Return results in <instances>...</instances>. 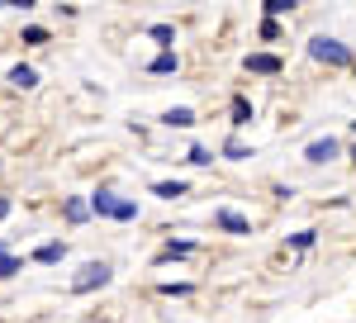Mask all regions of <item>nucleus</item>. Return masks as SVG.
<instances>
[{
  "instance_id": "9d476101",
  "label": "nucleus",
  "mask_w": 356,
  "mask_h": 323,
  "mask_svg": "<svg viewBox=\"0 0 356 323\" xmlns=\"http://www.w3.org/2000/svg\"><path fill=\"white\" fill-rule=\"evenodd\" d=\"M152 195H162V200H176V195H186V181H157Z\"/></svg>"
},
{
  "instance_id": "f03ea898",
  "label": "nucleus",
  "mask_w": 356,
  "mask_h": 323,
  "mask_svg": "<svg viewBox=\"0 0 356 323\" xmlns=\"http://www.w3.org/2000/svg\"><path fill=\"white\" fill-rule=\"evenodd\" d=\"M309 57H318V62H328V67H347V62H352L347 43H337V38H314V43H309Z\"/></svg>"
},
{
  "instance_id": "f3484780",
  "label": "nucleus",
  "mask_w": 356,
  "mask_h": 323,
  "mask_svg": "<svg viewBox=\"0 0 356 323\" xmlns=\"http://www.w3.org/2000/svg\"><path fill=\"white\" fill-rule=\"evenodd\" d=\"M186 252H191V242H166L162 247V257H186Z\"/></svg>"
},
{
  "instance_id": "4468645a",
  "label": "nucleus",
  "mask_w": 356,
  "mask_h": 323,
  "mask_svg": "<svg viewBox=\"0 0 356 323\" xmlns=\"http://www.w3.org/2000/svg\"><path fill=\"white\" fill-rule=\"evenodd\" d=\"M15 271H19V257H10V252L0 247V276H15Z\"/></svg>"
},
{
  "instance_id": "20e7f679",
  "label": "nucleus",
  "mask_w": 356,
  "mask_h": 323,
  "mask_svg": "<svg viewBox=\"0 0 356 323\" xmlns=\"http://www.w3.org/2000/svg\"><path fill=\"white\" fill-rule=\"evenodd\" d=\"M337 157V138H314V143H309V148H304V162H314V166H323V162H332Z\"/></svg>"
},
{
  "instance_id": "2eb2a0df",
  "label": "nucleus",
  "mask_w": 356,
  "mask_h": 323,
  "mask_svg": "<svg viewBox=\"0 0 356 323\" xmlns=\"http://www.w3.org/2000/svg\"><path fill=\"white\" fill-rule=\"evenodd\" d=\"M152 72H176V53H162L157 62H152Z\"/></svg>"
},
{
  "instance_id": "f257e3e1",
  "label": "nucleus",
  "mask_w": 356,
  "mask_h": 323,
  "mask_svg": "<svg viewBox=\"0 0 356 323\" xmlns=\"http://www.w3.org/2000/svg\"><path fill=\"white\" fill-rule=\"evenodd\" d=\"M90 210L105 214V219H138V205L134 200H119L114 190H95V195H90Z\"/></svg>"
},
{
  "instance_id": "6e6552de",
  "label": "nucleus",
  "mask_w": 356,
  "mask_h": 323,
  "mask_svg": "<svg viewBox=\"0 0 356 323\" xmlns=\"http://www.w3.org/2000/svg\"><path fill=\"white\" fill-rule=\"evenodd\" d=\"M33 262H43V267H53V262H62V242H43V247L33 252Z\"/></svg>"
},
{
  "instance_id": "0eeeda50",
  "label": "nucleus",
  "mask_w": 356,
  "mask_h": 323,
  "mask_svg": "<svg viewBox=\"0 0 356 323\" xmlns=\"http://www.w3.org/2000/svg\"><path fill=\"white\" fill-rule=\"evenodd\" d=\"M162 119H166V124H171V129H191V124H195V109H186V105H176V109H166Z\"/></svg>"
},
{
  "instance_id": "dca6fc26",
  "label": "nucleus",
  "mask_w": 356,
  "mask_h": 323,
  "mask_svg": "<svg viewBox=\"0 0 356 323\" xmlns=\"http://www.w3.org/2000/svg\"><path fill=\"white\" fill-rule=\"evenodd\" d=\"M223 152H228V157H252V152H247L238 138H228V143H223Z\"/></svg>"
},
{
  "instance_id": "a211bd4d",
  "label": "nucleus",
  "mask_w": 356,
  "mask_h": 323,
  "mask_svg": "<svg viewBox=\"0 0 356 323\" xmlns=\"http://www.w3.org/2000/svg\"><path fill=\"white\" fill-rule=\"evenodd\" d=\"M162 295H191V285H186V281H166Z\"/></svg>"
},
{
  "instance_id": "ddd939ff",
  "label": "nucleus",
  "mask_w": 356,
  "mask_h": 323,
  "mask_svg": "<svg viewBox=\"0 0 356 323\" xmlns=\"http://www.w3.org/2000/svg\"><path fill=\"white\" fill-rule=\"evenodd\" d=\"M280 15H290V0H266V19H280Z\"/></svg>"
},
{
  "instance_id": "423d86ee",
  "label": "nucleus",
  "mask_w": 356,
  "mask_h": 323,
  "mask_svg": "<svg viewBox=\"0 0 356 323\" xmlns=\"http://www.w3.org/2000/svg\"><path fill=\"white\" fill-rule=\"evenodd\" d=\"M214 223H219L223 233H252V223H247L238 210H219V214H214Z\"/></svg>"
},
{
  "instance_id": "1a4fd4ad",
  "label": "nucleus",
  "mask_w": 356,
  "mask_h": 323,
  "mask_svg": "<svg viewBox=\"0 0 356 323\" xmlns=\"http://www.w3.org/2000/svg\"><path fill=\"white\" fill-rule=\"evenodd\" d=\"M10 81H15V86H38V72H33V67H24V62H19V67H15V72H10Z\"/></svg>"
},
{
  "instance_id": "39448f33",
  "label": "nucleus",
  "mask_w": 356,
  "mask_h": 323,
  "mask_svg": "<svg viewBox=\"0 0 356 323\" xmlns=\"http://www.w3.org/2000/svg\"><path fill=\"white\" fill-rule=\"evenodd\" d=\"M247 72L275 77V72H280V57H275V53H247Z\"/></svg>"
},
{
  "instance_id": "aec40b11",
  "label": "nucleus",
  "mask_w": 356,
  "mask_h": 323,
  "mask_svg": "<svg viewBox=\"0 0 356 323\" xmlns=\"http://www.w3.org/2000/svg\"><path fill=\"white\" fill-rule=\"evenodd\" d=\"M352 157H356V148H352Z\"/></svg>"
},
{
  "instance_id": "f8f14e48",
  "label": "nucleus",
  "mask_w": 356,
  "mask_h": 323,
  "mask_svg": "<svg viewBox=\"0 0 356 323\" xmlns=\"http://www.w3.org/2000/svg\"><path fill=\"white\" fill-rule=\"evenodd\" d=\"M86 214H90V205H86V200H67V219H72V223H81Z\"/></svg>"
},
{
  "instance_id": "6ab92c4d",
  "label": "nucleus",
  "mask_w": 356,
  "mask_h": 323,
  "mask_svg": "<svg viewBox=\"0 0 356 323\" xmlns=\"http://www.w3.org/2000/svg\"><path fill=\"white\" fill-rule=\"evenodd\" d=\"M191 162H195V166H209L214 157H209V148H191Z\"/></svg>"
},
{
  "instance_id": "9b49d317",
  "label": "nucleus",
  "mask_w": 356,
  "mask_h": 323,
  "mask_svg": "<svg viewBox=\"0 0 356 323\" xmlns=\"http://www.w3.org/2000/svg\"><path fill=\"white\" fill-rule=\"evenodd\" d=\"M233 124H252V105L243 95H233Z\"/></svg>"
},
{
  "instance_id": "7ed1b4c3",
  "label": "nucleus",
  "mask_w": 356,
  "mask_h": 323,
  "mask_svg": "<svg viewBox=\"0 0 356 323\" xmlns=\"http://www.w3.org/2000/svg\"><path fill=\"white\" fill-rule=\"evenodd\" d=\"M95 285H110V267H105V262H90V267L72 281V290H76V295H90Z\"/></svg>"
}]
</instances>
